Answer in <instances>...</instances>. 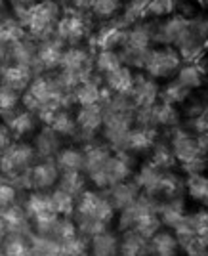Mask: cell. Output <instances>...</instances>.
Masks as SVG:
<instances>
[{"instance_id":"cell-13","label":"cell","mask_w":208,"mask_h":256,"mask_svg":"<svg viewBox=\"0 0 208 256\" xmlns=\"http://www.w3.org/2000/svg\"><path fill=\"white\" fill-rule=\"evenodd\" d=\"M0 220L6 226L8 235H23L29 232V218L25 214V208L20 206H8L0 210Z\"/></svg>"},{"instance_id":"cell-4","label":"cell","mask_w":208,"mask_h":256,"mask_svg":"<svg viewBox=\"0 0 208 256\" xmlns=\"http://www.w3.org/2000/svg\"><path fill=\"white\" fill-rule=\"evenodd\" d=\"M58 20H60V6L56 0H40L32 4L25 16V23L34 36H46L54 25L60 23Z\"/></svg>"},{"instance_id":"cell-5","label":"cell","mask_w":208,"mask_h":256,"mask_svg":"<svg viewBox=\"0 0 208 256\" xmlns=\"http://www.w3.org/2000/svg\"><path fill=\"white\" fill-rule=\"evenodd\" d=\"M34 151L31 146L18 144V146H8L6 151L0 153V170L8 172V174H20L23 170H29Z\"/></svg>"},{"instance_id":"cell-40","label":"cell","mask_w":208,"mask_h":256,"mask_svg":"<svg viewBox=\"0 0 208 256\" xmlns=\"http://www.w3.org/2000/svg\"><path fill=\"white\" fill-rule=\"evenodd\" d=\"M8 146H10V130L0 124V153L6 151Z\"/></svg>"},{"instance_id":"cell-2","label":"cell","mask_w":208,"mask_h":256,"mask_svg":"<svg viewBox=\"0 0 208 256\" xmlns=\"http://www.w3.org/2000/svg\"><path fill=\"white\" fill-rule=\"evenodd\" d=\"M120 226L132 234L142 235L144 239H151L156 232H160L158 204L149 195H140L128 208L120 210Z\"/></svg>"},{"instance_id":"cell-34","label":"cell","mask_w":208,"mask_h":256,"mask_svg":"<svg viewBox=\"0 0 208 256\" xmlns=\"http://www.w3.org/2000/svg\"><path fill=\"white\" fill-rule=\"evenodd\" d=\"M36 150H40L42 155H50V153H58V134L50 130H44L38 140H36Z\"/></svg>"},{"instance_id":"cell-15","label":"cell","mask_w":208,"mask_h":256,"mask_svg":"<svg viewBox=\"0 0 208 256\" xmlns=\"http://www.w3.org/2000/svg\"><path fill=\"white\" fill-rule=\"evenodd\" d=\"M74 120H76V128H80L84 134H94L104 124V109L102 106L80 107Z\"/></svg>"},{"instance_id":"cell-12","label":"cell","mask_w":208,"mask_h":256,"mask_svg":"<svg viewBox=\"0 0 208 256\" xmlns=\"http://www.w3.org/2000/svg\"><path fill=\"white\" fill-rule=\"evenodd\" d=\"M130 98L134 100L136 107L149 109V107L155 106L156 84L151 78H147V76H138V78H134V88H132Z\"/></svg>"},{"instance_id":"cell-17","label":"cell","mask_w":208,"mask_h":256,"mask_svg":"<svg viewBox=\"0 0 208 256\" xmlns=\"http://www.w3.org/2000/svg\"><path fill=\"white\" fill-rule=\"evenodd\" d=\"M74 100L80 104V107L102 106L105 100V92L96 84L92 78L84 80L74 88Z\"/></svg>"},{"instance_id":"cell-38","label":"cell","mask_w":208,"mask_h":256,"mask_svg":"<svg viewBox=\"0 0 208 256\" xmlns=\"http://www.w3.org/2000/svg\"><path fill=\"white\" fill-rule=\"evenodd\" d=\"M16 195H18V192H16V188L12 184H0V210L14 206Z\"/></svg>"},{"instance_id":"cell-3","label":"cell","mask_w":208,"mask_h":256,"mask_svg":"<svg viewBox=\"0 0 208 256\" xmlns=\"http://www.w3.org/2000/svg\"><path fill=\"white\" fill-rule=\"evenodd\" d=\"M25 214L40 235H52L54 226L60 220L52 206V199L46 193H31L25 203Z\"/></svg>"},{"instance_id":"cell-42","label":"cell","mask_w":208,"mask_h":256,"mask_svg":"<svg viewBox=\"0 0 208 256\" xmlns=\"http://www.w3.org/2000/svg\"><path fill=\"white\" fill-rule=\"evenodd\" d=\"M6 235H8V232H6V226L2 224V220H0V241H4V239H6Z\"/></svg>"},{"instance_id":"cell-39","label":"cell","mask_w":208,"mask_h":256,"mask_svg":"<svg viewBox=\"0 0 208 256\" xmlns=\"http://www.w3.org/2000/svg\"><path fill=\"white\" fill-rule=\"evenodd\" d=\"M118 6H120V0H96V4H94V8H92V10H94L98 16L105 18V16L114 14Z\"/></svg>"},{"instance_id":"cell-35","label":"cell","mask_w":208,"mask_h":256,"mask_svg":"<svg viewBox=\"0 0 208 256\" xmlns=\"http://www.w3.org/2000/svg\"><path fill=\"white\" fill-rule=\"evenodd\" d=\"M189 193H191L193 199L208 204V178H200V176L191 178V182H189Z\"/></svg>"},{"instance_id":"cell-26","label":"cell","mask_w":208,"mask_h":256,"mask_svg":"<svg viewBox=\"0 0 208 256\" xmlns=\"http://www.w3.org/2000/svg\"><path fill=\"white\" fill-rule=\"evenodd\" d=\"M50 199H52V206L56 214L58 216H63V218H67V216H71L74 210V197L73 195H69L67 192H63V190H56V192L50 193Z\"/></svg>"},{"instance_id":"cell-8","label":"cell","mask_w":208,"mask_h":256,"mask_svg":"<svg viewBox=\"0 0 208 256\" xmlns=\"http://www.w3.org/2000/svg\"><path fill=\"white\" fill-rule=\"evenodd\" d=\"M86 32H88V27L78 12L67 14L62 22L58 23V36H60V40H65V42H78V40H82Z\"/></svg>"},{"instance_id":"cell-14","label":"cell","mask_w":208,"mask_h":256,"mask_svg":"<svg viewBox=\"0 0 208 256\" xmlns=\"http://www.w3.org/2000/svg\"><path fill=\"white\" fill-rule=\"evenodd\" d=\"M111 157V151L105 146H94L90 144L82 153V168L92 176L96 172H100L107 164V160Z\"/></svg>"},{"instance_id":"cell-24","label":"cell","mask_w":208,"mask_h":256,"mask_svg":"<svg viewBox=\"0 0 208 256\" xmlns=\"http://www.w3.org/2000/svg\"><path fill=\"white\" fill-rule=\"evenodd\" d=\"M56 164L63 172H80L82 168V153L74 148H65L56 153Z\"/></svg>"},{"instance_id":"cell-10","label":"cell","mask_w":208,"mask_h":256,"mask_svg":"<svg viewBox=\"0 0 208 256\" xmlns=\"http://www.w3.org/2000/svg\"><path fill=\"white\" fill-rule=\"evenodd\" d=\"M142 195L140 188L136 186V182H120L111 188V195L107 197L114 210H124L130 204L134 203L136 199Z\"/></svg>"},{"instance_id":"cell-29","label":"cell","mask_w":208,"mask_h":256,"mask_svg":"<svg viewBox=\"0 0 208 256\" xmlns=\"http://www.w3.org/2000/svg\"><path fill=\"white\" fill-rule=\"evenodd\" d=\"M2 252L6 256H31V245L23 239V235H8Z\"/></svg>"},{"instance_id":"cell-45","label":"cell","mask_w":208,"mask_h":256,"mask_svg":"<svg viewBox=\"0 0 208 256\" xmlns=\"http://www.w3.org/2000/svg\"><path fill=\"white\" fill-rule=\"evenodd\" d=\"M0 256H6V254H4V252H2V248H0Z\"/></svg>"},{"instance_id":"cell-9","label":"cell","mask_w":208,"mask_h":256,"mask_svg":"<svg viewBox=\"0 0 208 256\" xmlns=\"http://www.w3.org/2000/svg\"><path fill=\"white\" fill-rule=\"evenodd\" d=\"M60 67H62L63 71H71V73H76V75H82V76H86V78H90V76H88V71H90V58H88L86 50H82V48L71 46V48L63 50Z\"/></svg>"},{"instance_id":"cell-21","label":"cell","mask_w":208,"mask_h":256,"mask_svg":"<svg viewBox=\"0 0 208 256\" xmlns=\"http://www.w3.org/2000/svg\"><path fill=\"white\" fill-rule=\"evenodd\" d=\"M174 155L180 160H184L186 164H195L200 159V150H198L197 142L191 140L189 136L182 134L174 140Z\"/></svg>"},{"instance_id":"cell-6","label":"cell","mask_w":208,"mask_h":256,"mask_svg":"<svg viewBox=\"0 0 208 256\" xmlns=\"http://www.w3.org/2000/svg\"><path fill=\"white\" fill-rule=\"evenodd\" d=\"M180 65V56L170 48L151 50L144 60V67L151 76H164Z\"/></svg>"},{"instance_id":"cell-20","label":"cell","mask_w":208,"mask_h":256,"mask_svg":"<svg viewBox=\"0 0 208 256\" xmlns=\"http://www.w3.org/2000/svg\"><path fill=\"white\" fill-rule=\"evenodd\" d=\"M155 142V132L149 126H140V128H130L128 136H126V150L132 151H146L153 146Z\"/></svg>"},{"instance_id":"cell-28","label":"cell","mask_w":208,"mask_h":256,"mask_svg":"<svg viewBox=\"0 0 208 256\" xmlns=\"http://www.w3.org/2000/svg\"><path fill=\"white\" fill-rule=\"evenodd\" d=\"M20 40H23V29L18 22L14 20H4L0 23V44L4 46H14Z\"/></svg>"},{"instance_id":"cell-25","label":"cell","mask_w":208,"mask_h":256,"mask_svg":"<svg viewBox=\"0 0 208 256\" xmlns=\"http://www.w3.org/2000/svg\"><path fill=\"white\" fill-rule=\"evenodd\" d=\"M149 239H144L142 235L132 234L128 232L124 239H122V245L118 248V252L122 256H147L149 254Z\"/></svg>"},{"instance_id":"cell-32","label":"cell","mask_w":208,"mask_h":256,"mask_svg":"<svg viewBox=\"0 0 208 256\" xmlns=\"http://www.w3.org/2000/svg\"><path fill=\"white\" fill-rule=\"evenodd\" d=\"M120 65H122L120 64V58H118L114 52H111V50H102L100 56H98V60H96L98 71L104 73V75H109V73L116 71Z\"/></svg>"},{"instance_id":"cell-33","label":"cell","mask_w":208,"mask_h":256,"mask_svg":"<svg viewBox=\"0 0 208 256\" xmlns=\"http://www.w3.org/2000/svg\"><path fill=\"white\" fill-rule=\"evenodd\" d=\"M76 235H78V230H76V226H74L69 218H60L58 224L54 226V230H52V237L58 243L69 241V239H73Z\"/></svg>"},{"instance_id":"cell-27","label":"cell","mask_w":208,"mask_h":256,"mask_svg":"<svg viewBox=\"0 0 208 256\" xmlns=\"http://www.w3.org/2000/svg\"><path fill=\"white\" fill-rule=\"evenodd\" d=\"M50 128H52L56 134H62V136H73L74 130H76V120H74L65 109H60L54 118L50 120Z\"/></svg>"},{"instance_id":"cell-36","label":"cell","mask_w":208,"mask_h":256,"mask_svg":"<svg viewBox=\"0 0 208 256\" xmlns=\"http://www.w3.org/2000/svg\"><path fill=\"white\" fill-rule=\"evenodd\" d=\"M62 246V256H84L86 254V241H84L82 237H73V239H69V241H63L60 243Z\"/></svg>"},{"instance_id":"cell-22","label":"cell","mask_w":208,"mask_h":256,"mask_svg":"<svg viewBox=\"0 0 208 256\" xmlns=\"http://www.w3.org/2000/svg\"><path fill=\"white\" fill-rule=\"evenodd\" d=\"M31 256H62V246L52 235H31Z\"/></svg>"},{"instance_id":"cell-18","label":"cell","mask_w":208,"mask_h":256,"mask_svg":"<svg viewBox=\"0 0 208 256\" xmlns=\"http://www.w3.org/2000/svg\"><path fill=\"white\" fill-rule=\"evenodd\" d=\"M178 239L170 232H156L149 239V250L153 256H176L178 252Z\"/></svg>"},{"instance_id":"cell-7","label":"cell","mask_w":208,"mask_h":256,"mask_svg":"<svg viewBox=\"0 0 208 256\" xmlns=\"http://www.w3.org/2000/svg\"><path fill=\"white\" fill-rule=\"evenodd\" d=\"M58 178H60V168L52 160L38 162V164H34L27 170L29 186L34 190H48L58 182Z\"/></svg>"},{"instance_id":"cell-1","label":"cell","mask_w":208,"mask_h":256,"mask_svg":"<svg viewBox=\"0 0 208 256\" xmlns=\"http://www.w3.org/2000/svg\"><path fill=\"white\" fill-rule=\"evenodd\" d=\"M76 224L84 235L94 237L98 234L107 232V224L113 220L114 208L111 201L94 192H84L76 203Z\"/></svg>"},{"instance_id":"cell-41","label":"cell","mask_w":208,"mask_h":256,"mask_svg":"<svg viewBox=\"0 0 208 256\" xmlns=\"http://www.w3.org/2000/svg\"><path fill=\"white\" fill-rule=\"evenodd\" d=\"M73 4L78 10H88V8H94L96 0H73Z\"/></svg>"},{"instance_id":"cell-16","label":"cell","mask_w":208,"mask_h":256,"mask_svg":"<svg viewBox=\"0 0 208 256\" xmlns=\"http://www.w3.org/2000/svg\"><path fill=\"white\" fill-rule=\"evenodd\" d=\"M105 78H107V86L113 90L116 96L126 98V96H130V94H132L136 76L130 73V69H128V67L120 65L116 71L109 73V75H105Z\"/></svg>"},{"instance_id":"cell-43","label":"cell","mask_w":208,"mask_h":256,"mask_svg":"<svg viewBox=\"0 0 208 256\" xmlns=\"http://www.w3.org/2000/svg\"><path fill=\"white\" fill-rule=\"evenodd\" d=\"M16 4H21V6H32L34 0H14Z\"/></svg>"},{"instance_id":"cell-30","label":"cell","mask_w":208,"mask_h":256,"mask_svg":"<svg viewBox=\"0 0 208 256\" xmlns=\"http://www.w3.org/2000/svg\"><path fill=\"white\" fill-rule=\"evenodd\" d=\"M8 130L16 136H25L29 134L32 128H34V117H32L29 111H23V113H18L8 120Z\"/></svg>"},{"instance_id":"cell-23","label":"cell","mask_w":208,"mask_h":256,"mask_svg":"<svg viewBox=\"0 0 208 256\" xmlns=\"http://www.w3.org/2000/svg\"><path fill=\"white\" fill-rule=\"evenodd\" d=\"M118 241L113 234L104 232L92 237V256H116L118 254Z\"/></svg>"},{"instance_id":"cell-37","label":"cell","mask_w":208,"mask_h":256,"mask_svg":"<svg viewBox=\"0 0 208 256\" xmlns=\"http://www.w3.org/2000/svg\"><path fill=\"white\" fill-rule=\"evenodd\" d=\"M18 100H20V92L12 90L8 86H0V111L2 113H8L14 107L18 106Z\"/></svg>"},{"instance_id":"cell-44","label":"cell","mask_w":208,"mask_h":256,"mask_svg":"<svg viewBox=\"0 0 208 256\" xmlns=\"http://www.w3.org/2000/svg\"><path fill=\"white\" fill-rule=\"evenodd\" d=\"M4 56H6V46H4V44H0V62L4 60Z\"/></svg>"},{"instance_id":"cell-11","label":"cell","mask_w":208,"mask_h":256,"mask_svg":"<svg viewBox=\"0 0 208 256\" xmlns=\"http://www.w3.org/2000/svg\"><path fill=\"white\" fill-rule=\"evenodd\" d=\"M31 67H25V65L14 64L2 71V84L16 90V92H25L31 84Z\"/></svg>"},{"instance_id":"cell-31","label":"cell","mask_w":208,"mask_h":256,"mask_svg":"<svg viewBox=\"0 0 208 256\" xmlns=\"http://www.w3.org/2000/svg\"><path fill=\"white\" fill-rule=\"evenodd\" d=\"M60 190L67 192L69 195H82L84 193V178L80 172H63L60 180Z\"/></svg>"},{"instance_id":"cell-19","label":"cell","mask_w":208,"mask_h":256,"mask_svg":"<svg viewBox=\"0 0 208 256\" xmlns=\"http://www.w3.org/2000/svg\"><path fill=\"white\" fill-rule=\"evenodd\" d=\"M63 46L60 40H44L36 50V62L44 69H54L62 62Z\"/></svg>"}]
</instances>
